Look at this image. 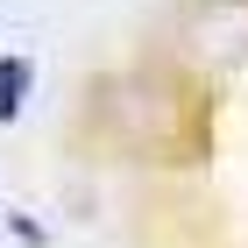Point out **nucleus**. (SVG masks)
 Masks as SVG:
<instances>
[{
    "mask_svg": "<svg viewBox=\"0 0 248 248\" xmlns=\"http://www.w3.org/2000/svg\"><path fill=\"white\" fill-rule=\"evenodd\" d=\"M29 78H36V64H29V57H0V128L21 114V93H29Z\"/></svg>",
    "mask_w": 248,
    "mask_h": 248,
    "instance_id": "1",
    "label": "nucleus"
}]
</instances>
